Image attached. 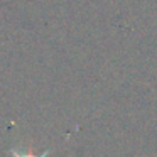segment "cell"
Instances as JSON below:
<instances>
[{
    "label": "cell",
    "mask_w": 157,
    "mask_h": 157,
    "mask_svg": "<svg viewBox=\"0 0 157 157\" xmlns=\"http://www.w3.org/2000/svg\"><path fill=\"white\" fill-rule=\"evenodd\" d=\"M51 152H52V149H48V150H44L42 154H37V155H34V154H31V152H22V150L15 149V147H12V149L9 150L10 157H48Z\"/></svg>",
    "instance_id": "cell-1"
}]
</instances>
